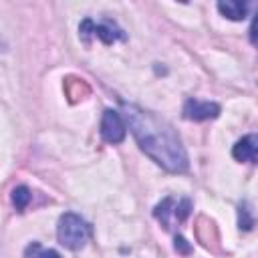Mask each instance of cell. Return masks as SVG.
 I'll return each instance as SVG.
<instances>
[{"mask_svg":"<svg viewBox=\"0 0 258 258\" xmlns=\"http://www.w3.org/2000/svg\"><path fill=\"white\" fill-rule=\"evenodd\" d=\"M252 226H254V218H252L248 206L246 204H240V208H238V228L244 230V232H248V230H252Z\"/></svg>","mask_w":258,"mask_h":258,"instance_id":"cell-10","label":"cell"},{"mask_svg":"<svg viewBox=\"0 0 258 258\" xmlns=\"http://www.w3.org/2000/svg\"><path fill=\"white\" fill-rule=\"evenodd\" d=\"M95 36L101 38V42H105V44H113L115 40H125L123 30H119V28H117L115 24H111V22L97 24V26H95Z\"/></svg>","mask_w":258,"mask_h":258,"instance_id":"cell-7","label":"cell"},{"mask_svg":"<svg viewBox=\"0 0 258 258\" xmlns=\"http://www.w3.org/2000/svg\"><path fill=\"white\" fill-rule=\"evenodd\" d=\"M173 210H175V204H173L171 198H163V200L155 206V210H153V216L161 222V226H163L165 230L169 228V220H167V218H169V214H171Z\"/></svg>","mask_w":258,"mask_h":258,"instance_id":"cell-8","label":"cell"},{"mask_svg":"<svg viewBox=\"0 0 258 258\" xmlns=\"http://www.w3.org/2000/svg\"><path fill=\"white\" fill-rule=\"evenodd\" d=\"M121 107H123V117L137 145L147 157H151L159 167L171 173H181L187 169L189 161L185 147L169 121L137 105L121 103Z\"/></svg>","mask_w":258,"mask_h":258,"instance_id":"cell-1","label":"cell"},{"mask_svg":"<svg viewBox=\"0 0 258 258\" xmlns=\"http://www.w3.org/2000/svg\"><path fill=\"white\" fill-rule=\"evenodd\" d=\"M220 105L212 101H198V99H187L183 103V117L187 121H206V119H216L220 115Z\"/></svg>","mask_w":258,"mask_h":258,"instance_id":"cell-4","label":"cell"},{"mask_svg":"<svg viewBox=\"0 0 258 258\" xmlns=\"http://www.w3.org/2000/svg\"><path fill=\"white\" fill-rule=\"evenodd\" d=\"M38 258H60V254L56 250H40Z\"/></svg>","mask_w":258,"mask_h":258,"instance_id":"cell-16","label":"cell"},{"mask_svg":"<svg viewBox=\"0 0 258 258\" xmlns=\"http://www.w3.org/2000/svg\"><path fill=\"white\" fill-rule=\"evenodd\" d=\"M173 248H175L177 254H183V256L191 254V244H189L183 236H175V238H173Z\"/></svg>","mask_w":258,"mask_h":258,"instance_id":"cell-13","label":"cell"},{"mask_svg":"<svg viewBox=\"0 0 258 258\" xmlns=\"http://www.w3.org/2000/svg\"><path fill=\"white\" fill-rule=\"evenodd\" d=\"M232 157L242 163L244 161L258 163V135H246L238 139L236 145L232 147Z\"/></svg>","mask_w":258,"mask_h":258,"instance_id":"cell-5","label":"cell"},{"mask_svg":"<svg viewBox=\"0 0 258 258\" xmlns=\"http://www.w3.org/2000/svg\"><path fill=\"white\" fill-rule=\"evenodd\" d=\"M40 250H42L40 244H38V242H32V244L26 246V250H24V258H38V252H40Z\"/></svg>","mask_w":258,"mask_h":258,"instance_id":"cell-15","label":"cell"},{"mask_svg":"<svg viewBox=\"0 0 258 258\" xmlns=\"http://www.w3.org/2000/svg\"><path fill=\"white\" fill-rule=\"evenodd\" d=\"M91 236V226L75 212H64L58 218V226H56V238L58 244L64 246L67 250H81L87 240Z\"/></svg>","mask_w":258,"mask_h":258,"instance_id":"cell-2","label":"cell"},{"mask_svg":"<svg viewBox=\"0 0 258 258\" xmlns=\"http://www.w3.org/2000/svg\"><path fill=\"white\" fill-rule=\"evenodd\" d=\"M95 22L91 20V18H85L83 22H81V26H79V34H81V40L85 42V44H89L91 42V34H95Z\"/></svg>","mask_w":258,"mask_h":258,"instance_id":"cell-11","label":"cell"},{"mask_svg":"<svg viewBox=\"0 0 258 258\" xmlns=\"http://www.w3.org/2000/svg\"><path fill=\"white\" fill-rule=\"evenodd\" d=\"M173 214H175L177 222H185V220H187V216L191 214V202H189L187 198H183V200H181V202L175 206Z\"/></svg>","mask_w":258,"mask_h":258,"instance_id":"cell-12","label":"cell"},{"mask_svg":"<svg viewBox=\"0 0 258 258\" xmlns=\"http://www.w3.org/2000/svg\"><path fill=\"white\" fill-rule=\"evenodd\" d=\"M250 42L258 48V12L254 14L252 18V24H250Z\"/></svg>","mask_w":258,"mask_h":258,"instance_id":"cell-14","label":"cell"},{"mask_svg":"<svg viewBox=\"0 0 258 258\" xmlns=\"http://www.w3.org/2000/svg\"><path fill=\"white\" fill-rule=\"evenodd\" d=\"M127 135V121L117 109H105L101 117V137L107 143H121Z\"/></svg>","mask_w":258,"mask_h":258,"instance_id":"cell-3","label":"cell"},{"mask_svg":"<svg viewBox=\"0 0 258 258\" xmlns=\"http://www.w3.org/2000/svg\"><path fill=\"white\" fill-rule=\"evenodd\" d=\"M30 200H32V191L26 185H18L12 189V204L18 212H24V208L30 204Z\"/></svg>","mask_w":258,"mask_h":258,"instance_id":"cell-9","label":"cell"},{"mask_svg":"<svg viewBox=\"0 0 258 258\" xmlns=\"http://www.w3.org/2000/svg\"><path fill=\"white\" fill-rule=\"evenodd\" d=\"M218 10L222 16H226L230 20H244L248 14V4L240 2V0H220Z\"/></svg>","mask_w":258,"mask_h":258,"instance_id":"cell-6","label":"cell"}]
</instances>
